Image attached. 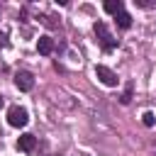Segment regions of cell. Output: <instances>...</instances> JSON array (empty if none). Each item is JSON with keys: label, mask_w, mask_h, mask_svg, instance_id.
I'll use <instances>...</instances> for the list:
<instances>
[{"label": "cell", "mask_w": 156, "mask_h": 156, "mask_svg": "<svg viewBox=\"0 0 156 156\" xmlns=\"http://www.w3.org/2000/svg\"><path fill=\"white\" fill-rule=\"evenodd\" d=\"M93 29H95V34H98V41H100V46H102V51H112V49H117V39L107 32V24L105 22H95L93 24Z\"/></svg>", "instance_id": "obj_1"}, {"label": "cell", "mask_w": 156, "mask_h": 156, "mask_svg": "<svg viewBox=\"0 0 156 156\" xmlns=\"http://www.w3.org/2000/svg\"><path fill=\"white\" fill-rule=\"evenodd\" d=\"M7 122H10L12 127H24V124L29 122L27 110H24V107H20V105H12V107L7 110Z\"/></svg>", "instance_id": "obj_2"}, {"label": "cell", "mask_w": 156, "mask_h": 156, "mask_svg": "<svg viewBox=\"0 0 156 156\" xmlns=\"http://www.w3.org/2000/svg\"><path fill=\"white\" fill-rule=\"evenodd\" d=\"M95 76H98V80L102 83V85H107V88H115L117 85V73L112 71V68H107V66H95Z\"/></svg>", "instance_id": "obj_3"}, {"label": "cell", "mask_w": 156, "mask_h": 156, "mask_svg": "<svg viewBox=\"0 0 156 156\" xmlns=\"http://www.w3.org/2000/svg\"><path fill=\"white\" fill-rule=\"evenodd\" d=\"M15 85H17V90L27 93V90L34 88V76L29 71H20V73H15Z\"/></svg>", "instance_id": "obj_4"}, {"label": "cell", "mask_w": 156, "mask_h": 156, "mask_svg": "<svg viewBox=\"0 0 156 156\" xmlns=\"http://www.w3.org/2000/svg\"><path fill=\"white\" fill-rule=\"evenodd\" d=\"M34 146H37V136L34 134H22L20 139H17V149L20 151H34Z\"/></svg>", "instance_id": "obj_5"}, {"label": "cell", "mask_w": 156, "mask_h": 156, "mask_svg": "<svg viewBox=\"0 0 156 156\" xmlns=\"http://www.w3.org/2000/svg\"><path fill=\"white\" fill-rule=\"evenodd\" d=\"M37 51H39L41 56H49V54L54 51V39H51V37H39V41H37Z\"/></svg>", "instance_id": "obj_6"}, {"label": "cell", "mask_w": 156, "mask_h": 156, "mask_svg": "<svg viewBox=\"0 0 156 156\" xmlns=\"http://www.w3.org/2000/svg\"><path fill=\"white\" fill-rule=\"evenodd\" d=\"M115 20H117V27H119V29H129V27H132V15H129V12H124V10H122V12H117V15H115Z\"/></svg>", "instance_id": "obj_7"}, {"label": "cell", "mask_w": 156, "mask_h": 156, "mask_svg": "<svg viewBox=\"0 0 156 156\" xmlns=\"http://www.w3.org/2000/svg\"><path fill=\"white\" fill-rule=\"evenodd\" d=\"M122 10H124L122 0H107V2H105V12H110V15H117V12H122Z\"/></svg>", "instance_id": "obj_8"}, {"label": "cell", "mask_w": 156, "mask_h": 156, "mask_svg": "<svg viewBox=\"0 0 156 156\" xmlns=\"http://www.w3.org/2000/svg\"><path fill=\"white\" fill-rule=\"evenodd\" d=\"M141 122H144V127H154L156 124V115L154 112H144L141 115Z\"/></svg>", "instance_id": "obj_9"}, {"label": "cell", "mask_w": 156, "mask_h": 156, "mask_svg": "<svg viewBox=\"0 0 156 156\" xmlns=\"http://www.w3.org/2000/svg\"><path fill=\"white\" fill-rule=\"evenodd\" d=\"M132 88H134V85H132V83H129V85H127V90H124V93H122V98H119V102H122V105H127V102H129V100H132Z\"/></svg>", "instance_id": "obj_10"}, {"label": "cell", "mask_w": 156, "mask_h": 156, "mask_svg": "<svg viewBox=\"0 0 156 156\" xmlns=\"http://www.w3.org/2000/svg\"><path fill=\"white\" fill-rule=\"evenodd\" d=\"M10 46V41H7V34L5 32H0V49H7Z\"/></svg>", "instance_id": "obj_11"}, {"label": "cell", "mask_w": 156, "mask_h": 156, "mask_svg": "<svg viewBox=\"0 0 156 156\" xmlns=\"http://www.w3.org/2000/svg\"><path fill=\"white\" fill-rule=\"evenodd\" d=\"M136 5H139V7H151L154 2H151V0H136Z\"/></svg>", "instance_id": "obj_12"}, {"label": "cell", "mask_w": 156, "mask_h": 156, "mask_svg": "<svg viewBox=\"0 0 156 156\" xmlns=\"http://www.w3.org/2000/svg\"><path fill=\"white\" fill-rule=\"evenodd\" d=\"M0 105H2V98H0Z\"/></svg>", "instance_id": "obj_13"}]
</instances>
